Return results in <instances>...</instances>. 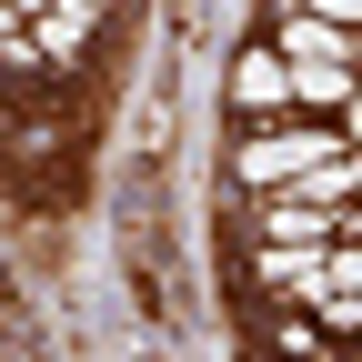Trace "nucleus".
<instances>
[{"mask_svg": "<svg viewBox=\"0 0 362 362\" xmlns=\"http://www.w3.org/2000/svg\"><path fill=\"white\" fill-rule=\"evenodd\" d=\"M332 232H362V202L322 211L302 192H242L232 202V242H332Z\"/></svg>", "mask_w": 362, "mask_h": 362, "instance_id": "obj_1", "label": "nucleus"}, {"mask_svg": "<svg viewBox=\"0 0 362 362\" xmlns=\"http://www.w3.org/2000/svg\"><path fill=\"white\" fill-rule=\"evenodd\" d=\"M21 40H30V61L51 71V81H81L90 40H101V11H90V0H51V11L21 21Z\"/></svg>", "mask_w": 362, "mask_h": 362, "instance_id": "obj_2", "label": "nucleus"}, {"mask_svg": "<svg viewBox=\"0 0 362 362\" xmlns=\"http://www.w3.org/2000/svg\"><path fill=\"white\" fill-rule=\"evenodd\" d=\"M272 51L282 61H362V40H352V21H322V11H302V0H272Z\"/></svg>", "mask_w": 362, "mask_h": 362, "instance_id": "obj_3", "label": "nucleus"}, {"mask_svg": "<svg viewBox=\"0 0 362 362\" xmlns=\"http://www.w3.org/2000/svg\"><path fill=\"white\" fill-rule=\"evenodd\" d=\"M252 111H292V61L272 40H252L242 71H232V121H252Z\"/></svg>", "mask_w": 362, "mask_h": 362, "instance_id": "obj_4", "label": "nucleus"}, {"mask_svg": "<svg viewBox=\"0 0 362 362\" xmlns=\"http://www.w3.org/2000/svg\"><path fill=\"white\" fill-rule=\"evenodd\" d=\"M252 342H262V352H342V342L312 322V312H292V302H262V312H252Z\"/></svg>", "mask_w": 362, "mask_h": 362, "instance_id": "obj_5", "label": "nucleus"}, {"mask_svg": "<svg viewBox=\"0 0 362 362\" xmlns=\"http://www.w3.org/2000/svg\"><path fill=\"white\" fill-rule=\"evenodd\" d=\"M302 11H322V21H362V0H302Z\"/></svg>", "mask_w": 362, "mask_h": 362, "instance_id": "obj_6", "label": "nucleus"}, {"mask_svg": "<svg viewBox=\"0 0 362 362\" xmlns=\"http://www.w3.org/2000/svg\"><path fill=\"white\" fill-rule=\"evenodd\" d=\"M0 11H11V21H30V11H51V0H0Z\"/></svg>", "mask_w": 362, "mask_h": 362, "instance_id": "obj_7", "label": "nucleus"}, {"mask_svg": "<svg viewBox=\"0 0 362 362\" xmlns=\"http://www.w3.org/2000/svg\"><path fill=\"white\" fill-rule=\"evenodd\" d=\"M90 11H101V21H111V11H121V0H90Z\"/></svg>", "mask_w": 362, "mask_h": 362, "instance_id": "obj_8", "label": "nucleus"}]
</instances>
